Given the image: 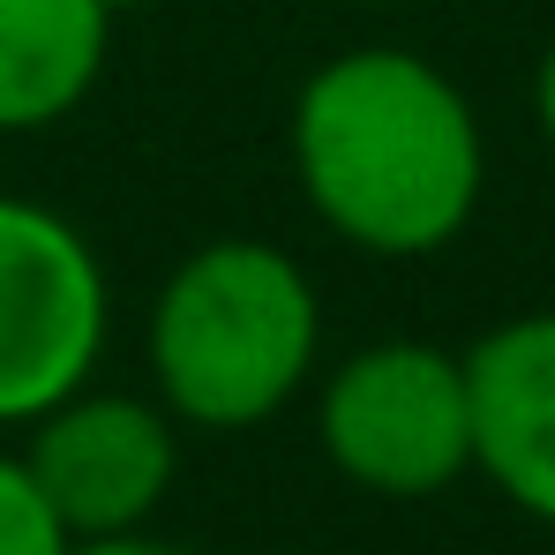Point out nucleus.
Returning a JSON list of instances; mask_svg holds the SVG:
<instances>
[{"label": "nucleus", "mask_w": 555, "mask_h": 555, "mask_svg": "<svg viewBox=\"0 0 555 555\" xmlns=\"http://www.w3.org/2000/svg\"><path fill=\"white\" fill-rule=\"evenodd\" d=\"M293 173L338 241L405 263L473 225L488 143L436 61L405 46H353L293 98Z\"/></svg>", "instance_id": "obj_1"}, {"label": "nucleus", "mask_w": 555, "mask_h": 555, "mask_svg": "<svg viewBox=\"0 0 555 555\" xmlns=\"http://www.w3.org/2000/svg\"><path fill=\"white\" fill-rule=\"evenodd\" d=\"M151 383L181 428L241 436L278 421L323 346V300L271 241H203L151 300Z\"/></svg>", "instance_id": "obj_2"}, {"label": "nucleus", "mask_w": 555, "mask_h": 555, "mask_svg": "<svg viewBox=\"0 0 555 555\" xmlns=\"http://www.w3.org/2000/svg\"><path fill=\"white\" fill-rule=\"evenodd\" d=\"M323 459L353 488L421 503L473 473V405H465V361L421 338H383L346 353L323 398H315Z\"/></svg>", "instance_id": "obj_3"}, {"label": "nucleus", "mask_w": 555, "mask_h": 555, "mask_svg": "<svg viewBox=\"0 0 555 555\" xmlns=\"http://www.w3.org/2000/svg\"><path fill=\"white\" fill-rule=\"evenodd\" d=\"M113 323L98 248L46 203L0 195V428H30L91 383Z\"/></svg>", "instance_id": "obj_4"}, {"label": "nucleus", "mask_w": 555, "mask_h": 555, "mask_svg": "<svg viewBox=\"0 0 555 555\" xmlns=\"http://www.w3.org/2000/svg\"><path fill=\"white\" fill-rule=\"evenodd\" d=\"M30 480L68 526V541L143 533L181 473V421L158 398L128 390H76L30 421Z\"/></svg>", "instance_id": "obj_5"}, {"label": "nucleus", "mask_w": 555, "mask_h": 555, "mask_svg": "<svg viewBox=\"0 0 555 555\" xmlns=\"http://www.w3.org/2000/svg\"><path fill=\"white\" fill-rule=\"evenodd\" d=\"M473 465L526 511L555 526V315L495 323L465 353Z\"/></svg>", "instance_id": "obj_6"}, {"label": "nucleus", "mask_w": 555, "mask_h": 555, "mask_svg": "<svg viewBox=\"0 0 555 555\" xmlns=\"http://www.w3.org/2000/svg\"><path fill=\"white\" fill-rule=\"evenodd\" d=\"M113 0H0V135L68 120L113 53Z\"/></svg>", "instance_id": "obj_7"}, {"label": "nucleus", "mask_w": 555, "mask_h": 555, "mask_svg": "<svg viewBox=\"0 0 555 555\" xmlns=\"http://www.w3.org/2000/svg\"><path fill=\"white\" fill-rule=\"evenodd\" d=\"M0 555H68V526L38 495L30 465L0 451Z\"/></svg>", "instance_id": "obj_8"}, {"label": "nucleus", "mask_w": 555, "mask_h": 555, "mask_svg": "<svg viewBox=\"0 0 555 555\" xmlns=\"http://www.w3.org/2000/svg\"><path fill=\"white\" fill-rule=\"evenodd\" d=\"M68 555H188V548L151 541V533H113V541H68Z\"/></svg>", "instance_id": "obj_9"}, {"label": "nucleus", "mask_w": 555, "mask_h": 555, "mask_svg": "<svg viewBox=\"0 0 555 555\" xmlns=\"http://www.w3.org/2000/svg\"><path fill=\"white\" fill-rule=\"evenodd\" d=\"M533 105H541V128H548V143H555V46L541 53V83H533Z\"/></svg>", "instance_id": "obj_10"}, {"label": "nucleus", "mask_w": 555, "mask_h": 555, "mask_svg": "<svg viewBox=\"0 0 555 555\" xmlns=\"http://www.w3.org/2000/svg\"><path fill=\"white\" fill-rule=\"evenodd\" d=\"M113 8H128V0H113Z\"/></svg>", "instance_id": "obj_11"}]
</instances>
